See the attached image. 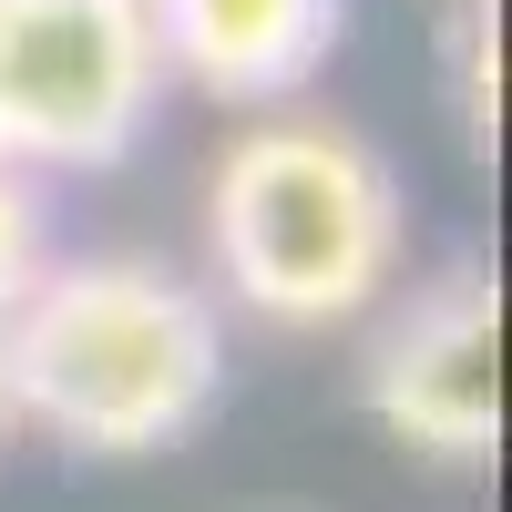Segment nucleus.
<instances>
[{"instance_id":"nucleus-8","label":"nucleus","mask_w":512,"mask_h":512,"mask_svg":"<svg viewBox=\"0 0 512 512\" xmlns=\"http://www.w3.org/2000/svg\"><path fill=\"white\" fill-rule=\"evenodd\" d=\"M11 431H21V420H11V379H0V441H11Z\"/></svg>"},{"instance_id":"nucleus-6","label":"nucleus","mask_w":512,"mask_h":512,"mask_svg":"<svg viewBox=\"0 0 512 512\" xmlns=\"http://www.w3.org/2000/svg\"><path fill=\"white\" fill-rule=\"evenodd\" d=\"M41 267H52V205H41L31 175L0 164V318L21 308V287H31Z\"/></svg>"},{"instance_id":"nucleus-2","label":"nucleus","mask_w":512,"mask_h":512,"mask_svg":"<svg viewBox=\"0 0 512 512\" xmlns=\"http://www.w3.org/2000/svg\"><path fill=\"white\" fill-rule=\"evenodd\" d=\"M205 236L236 308L277 328H338L400 277V175L349 123H246L216 154Z\"/></svg>"},{"instance_id":"nucleus-9","label":"nucleus","mask_w":512,"mask_h":512,"mask_svg":"<svg viewBox=\"0 0 512 512\" xmlns=\"http://www.w3.org/2000/svg\"><path fill=\"white\" fill-rule=\"evenodd\" d=\"M451 11H492V0H451Z\"/></svg>"},{"instance_id":"nucleus-1","label":"nucleus","mask_w":512,"mask_h":512,"mask_svg":"<svg viewBox=\"0 0 512 512\" xmlns=\"http://www.w3.org/2000/svg\"><path fill=\"white\" fill-rule=\"evenodd\" d=\"M11 420L82 461L175 451L226 400V308L154 256H82L41 267L0 318Z\"/></svg>"},{"instance_id":"nucleus-7","label":"nucleus","mask_w":512,"mask_h":512,"mask_svg":"<svg viewBox=\"0 0 512 512\" xmlns=\"http://www.w3.org/2000/svg\"><path fill=\"white\" fill-rule=\"evenodd\" d=\"M492 11H461L451 21V82H461V134H472V154H492L502 134V52H492Z\"/></svg>"},{"instance_id":"nucleus-5","label":"nucleus","mask_w":512,"mask_h":512,"mask_svg":"<svg viewBox=\"0 0 512 512\" xmlns=\"http://www.w3.org/2000/svg\"><path fill=\"white\" fill-rule=\"evenodd\" d=\"M164 72H185L216 103H287L328 72L349 0H144Z\"/></svg>"},{"instance_id":"nucleus-4","label":"nucleus","mask_w":512,"mask_h":512,"mask_svg":"<svg viewBox=\"0 0 512 512\" xmlns=\"http://www.w3.org/2000/svg\"><path fill=\"white\" fill-rule=\"evenodd\" d=\"M359 400L400 451L482 472L502 441V287H492V267H451L420 287L369 338Z\"/></svg>"},{"instance_id":"nucleus-3","label":"nucleus","mask_w":512,"mask_h":512,"mask_svg":"<svg viewBox=\"0 0 512 512\" xmlns=\"http://www.w3.org/2000/svg\"><path fill=\"white\" fill-rule=\"evenodd\" d=\"M164 52L144 0H0V164L103 175L144 144Z\"/></svg>"}]
</instances>
